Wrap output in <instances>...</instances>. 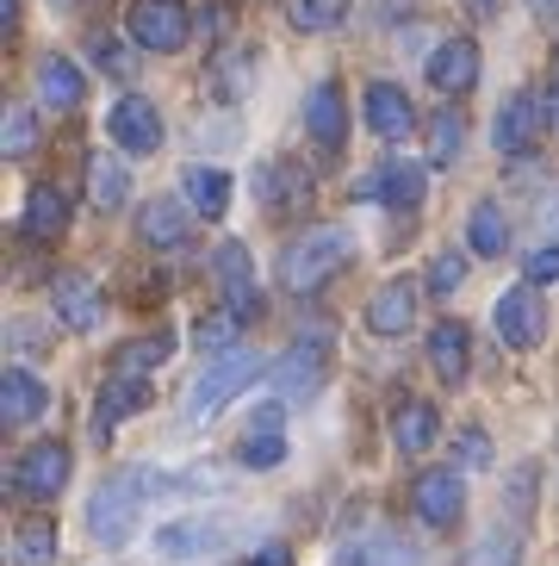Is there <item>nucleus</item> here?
Here are the masks:
<instances>
[{
	"mask_svg": "<svg viewBox=\"0 0 559 566\" xmlns=\"http://www.w3.org/2000/svg\"><path fill=\"white\" fill-rule=\"evenodd\" d=\"M348 262H355V237H348L342 224H312V231L293 237L286 255H280V286H286V293H317V286H329Z\"/></svg>",
	"mask_w": 559,
	"mask_h": 566,
	"instance_id": "f257e3e1",
	"label": "nucleus"
},
{
	"mask_svg": "<svg viewBox=\"0 0 559 566\" xmlns=\"http://www.w3.org/2000/svg\"><path fill=\"white\" fill-rule=\"evenodd\" d=\"M137 51H156V56H175L193 38V13L181 0H131V19H125Z\"/></svg>",
	"mask_w": 559,
	"mask_h": 566,
	"instance_id": "f03ea898",
	"label": "nucleus"
},
{
	"mask_svg": "<svg viewBox=\"0 0 559 566\" xmlns=\"http://www.w3.org/2000/svg\"><path fill=\"white\" fill-rule=\"evenodd\" d=\"M255 374H267V367L249 361V355H224V361H212V367L193 380V392H187V417H193V423H212V417L224 411V405H231L236 392L255 380Z\"/></svg>",
	"mask_w": 559,
	"mask_h": 566,
	"instance_id": "7ed1b4c3",
	"label": "nucleus"
},
{
	"mask_svg": "<svg viewBox=\"0 0 559 566\" xmlns=\"http://www.w3.org/2000/svg\"><path fill=\"white\" fill-rule=\"evenodd\" d=\"M63 485H68V449L63 442H32V449L19 454V467H13V492L19 499L44 504V499H56Z\"/></svg>",
	"mask_w": 559,
	"mask_h": 566,
	"instance_id": "20e7f679",
	"label": "nucleus"
},
{
	"mask_svg": "<svg viewBox=\"0 0 559 566\" xmlns=\"http://www.w3.org/2000/svg\"><path fill=\"white\" fill-rule=\"evenodd\" d=\"M411 504H416V516H423L429 530H447V523L461 516V504H466L461 473H454V467H423L416 485H411Z\"/></svg>",
	"mask_w": 559,
	"mask_h": 566,
	"instance_id": "39448f33",
	"label": "nucleus"
},
{
	"mask_svg": "<svg viewBox=\"0 0 559 566\" xmlns=\"http://www.w3.org/2000/svg\"><path fill=\"white\" fill-rule=\"evenodd\" d=\"M106 132L118 137V150H131V156L162 150V113H156V101H144V94H125V101L106 113Z\"/></svg>",
	"mask_w": 559,
	"mask_h": 566,
	"instance_id": "423d86ee",
	"label": "nucleus"
},
{
	"mask_svg": "<svg viewBox=\"0 0 559 566\" xmlns=\"http://www.w3.org/2000/svg\"><path fill=\"white\" fill-rule=\"evenodd\" d=\"M492 324H497V336H504L510 349H535V343H541V336H547V312H541V293H535V286H510V293L497 300Z\"/></svg>",
	"mask_w": 559,
	"mask_h": 566,
	"instance_id": "0eeeda50",
	"label": "nucleus"
},
{
	"mask_svg": "<svg viewBox=\"0 0 559 566\" xmlns=\"http://www.w3.org/2000/svg\"><path fill=\"white\" fill-rule=\"evenodd\" d=\"M218 293H224V312L236 317H262V286H255V268H249L243 243H218Z\"/></svg>",
	"mask_w": 559,
	"mask_h": 566,
	"instance_id": "6e6552de",
	"label": "nucleus"
},
{
	"mask_svg": "<svg viewBox=\"0 0 559 566\" xmlns=\"http://www.w3.org/2000/svg\"><path fill=\"white\" fill-rule=\"evenodd\" d=\"M541 125H547V101H535V94H510L504 101V113H497L492 137L504 156H528L535 144H541Z\"/></svg>",
	"mask_w": 559,
	"mask_h": 566,
	"instance_id": "1a4fd4ad",
	"label": "nucleus"
},
{
	"mask_svg": "<svg viewBox=\"0 0 559 566\" xmlns=\"http://www.w3.org/2000/svg\"><path fill=\"white\" fill-rule=\"evenodd\" d=\"M267 374H274V386L286 392V399H312L317 386H324V336H298Z\"/></svg>",
	"mask_w": 559,
	"mask_h": 566,
	"instance_id": "9d476101",
	"label": "nucleus"
},
{
	"mask_svg": "<svg viewBox=\"0 0 559 566\" xmlns=\"http://www.w3.org/2000/svg\"><path fill=\"white\" fill-rule=\"evenodd\" d=\"M224 542H231V530H224V523H205V516H181V523L156 530V554H162V560H205V554H218Z\"/></svg>",
	"mask_w": 559,
	"mask_h": 566,
	"instance_id": "9b49d317",
	"label": "nucleus"
},
{
	"mask_svg": "<svg viewBox=\"0 0 559 566\" xmlns=\"http://www.w3.org/2000/svg\"><path fill=\"white\" fill-rule=\"evenodd\" d=\"M478 82V44L473 38H447L429 51V87L435 94H466Z\"/></svg>",
	"mask_w": 559,
	"mask_h": 566,
	"instance_id": "f8f14e48",
	"label": "nucleus"
},
{
	"mask_svg": "<svg viewBox=\"0 0 559 566\" xmlns=\"http://www.w3.org/2000/svg\"><path fill=\"white\" fill-rule=\"evenodd\" d=\"M137 504H144V499H137L131 485H125V473H118V480H106V485L94 492V511H87V516H94V535L106 542V548H118V542L131 535Z\"/></svg>",
	"mask_w": 559,
	"mask_h": 566,
	"instance_id": "ddd939ff",
	"label": "nucleus"
},
{
	"mask_svg": "<svg viewBox=\"0 0 559 566\" xmlns=\"http://www.w3.org/2000/svg\"><path fill=\"white\" fill-rule=\"evenodd\" d=\"M255 200H262L274 218H293V212H305V200H312V181H305L298 168H286V163H262L255 168Z\"/></svg>",
	"mask_w": 559,
	"mask_h": 566,
	"instance_id": "4468645a",
	"label": "nucleus"
},
{
	"mask_svg": "<svg viewBox=\"0 0 559 566\" xmlns=\"http://www.w3.org/2000/svg\"><path fill=\"white\" fill-rule=\"evenodd\" d=\"M367 125H373V137H386V144L411 137V125H416L411 94H404L398 82H373L367 87Z\"/></svg>",
	"mask_w": 559,
	"mask_h": 566,
	"instance_id": "2eb2a0df",
	"label": "nucleus"
},
{
	"mask_svg": "<svg viewBox=\"0 0 559 566\" xmlns=\"http://www.w3.org/2000/svg\"><path fill=\"white\" fill-rule=\"evenodd\" d=\"M355 200H386V206H398V212H416V206H423V168H411V163L379 168V175H367V181L355 187Z\"/></svg>",
	"mask_w": 559,
	"mask_h": 566,
	"instance_id": "dca6fc26",
	"label": "nucleus"
},
{
	"mask_svg": "<svg viewBox=\"0 0 559 566\" xmlns=\"http://www.w3.org/2000/svg\"><path fill=\"white\" fill-rule=\"evenodd\" d=\"M50 300H56V317H63L68 331H94V317H99V286L87 281L82 268L56 274V281H50Z\"/></svg>",
	"mask_w": 559,
	"mask_h": 566,
	"instance_id": "f3484780",
	"label": "nucleus"
},
{
	"mask_svg": "<svg viewBox=\"0 0 559 566\" xmlns=\"http://www.w3.org/2000/svg\"><path fill=\"white\" fill-rule=\"evenodd\" d=\"M367 324H373V336H404L416 324V286L411 281H386L367 300Z\"/></svg>",
	"mask_w": 559,
	"mask_h": 566,
	"instance_id": "a211bd4d",
	"label": "nucleus"
},
{
	"mask_svg": "<svg viewBox=\"0 0 559 566\" xmlns=\"http://www.w3.org/2000/svg\"><path fill=\"white\" fill-rule=\"evenodd\" d=\"M305 132L317 137V150H342L348 113H342V87H336V82H317L312 87V101H305Z\"/></svg>",
	"mask_w": 559,
	"mask_h": 566,
	"instance_id": "6ab92c4d",
	"label": "nucleus"
},
{
	"mask_svg": "<svg viewBox=\"0 0 559 566\" xmlns=\"http://www.w3.org/2000/svg\"><path fill=\"white\" fill-rule=\"evenodd\" d=\"M38 101H44L50 113H75V106L87 101L82 69L68 63V56H44V63H38Z\"/></svg>",
	"mask_w": 559,
	"mask_h": 566,
	"instance_id": "aec40b11",
	"label": "nucleus"
},
{
	"mask_svg": "<svg viewBox=\"0 0 559 566\" xmlns=\"http://www.w3.org/2000/svg\"><path fill=\"white\" fill-rule=\"evenodd\" d=\"M466 361H473L466 324H461V317H442V324L429 331V367H435L447 386H461V380H466Z\"/></svg>",
	"mask_w": 559,
	"mask_h": 566,
	"instance_id": "412c9836",
	"label": "nucleus"
},
{
	"mask_svg": "<svg viewBox=\"0 0 559 566\" xmlns=\"http://www.w3.org/2000/svg\"><path fill=\"white\" fill-rule=\"evenodd\" d=\"M144 405H149V380H137V374H113V380L99 386V405H94V423H99V436L113 430L118 417L144 411Z\"/></svg>",
	"mask_w": 559,
	"mask_h": 566,
	"instance_id": "4be33fe9",
	"label": "nucleus"
},
{
	"mask_svg": "<svg viewBox=\"0 0 559 566\" xmlns=\"http://www.w3.org/2000/svg\"><path fill=\"white\" fill-rule=\"evenodd\" d=\"M50 405V392L25 374V367H7V380H0V417L7 423H38Z\"/></svg>",
	"mask_w": 559,
	"mask_h": 566,
	"instance_id": "5701e85b",
	"label": "nucleus"
},
{
	"mask_svg": "<svg viewBox=\"0 0 559 566\" xmlns=\"http://www.w3.org/2000/svg\"><path fill=\"white\" fill-rule=\"evenodd\" d=\"M435 436H442V423H435V405H429V399H404L392 411V442L404 454H423Z\"/></svg>",
	"mask_w": 559,
	"mask_h": 566,
	"instance_id": "b1692460",
	"label": "nucleus"
},
{
	"mask_svg": "<svg viewBox=\"0 0 559 566\" xmlns=\"http://www.w3.org/2000/svg\"><path fill=\"white\" fill-rule=\"evenodd\" d=\"M187 206H175V200H149L144 206V218H137V237L144 243H156V250H175V243H187Z\"/></svg>",
	"mask_w": 559,
	"mask_h": 566,
	"instance_id": "393cba45",
	"label": "nucleus"
},
{
	"mask_svg": "<svg viewBox=\"0 0 559 566\" xmlns=\"http://www.w3.org/2000/svg\"><path fill=\"white\" fill-rule=\"evenodd\" d=\"M125 193H131L125 163H118V156H94V163H87V200H94L99 212H118V206H125Z\"/></svg>",
	"mask_w": 559,
	"mask_h": 566,
	"instance_id": "a878e982",
	"label": "nucleus"
},
{
	"mask_svg": "<svg viewBox=\"0 0 559 566\" xmlns=\"http://www.w3.org/2000/svg\"><path fill=\"white\" fill-rule=\"evenodd\" d=\"M63 224H68V200H63V187L38 181L32 193H25V237H56Z\"/></svg>",
	"mask_w": 559,
	"mask_h": 566,
	"instance_id": "bb28decb",
	"label": "nucleus"
},
{
	"mask_svg": "<svg viewBox=\"0 0 559 566\" xmlns=\"http://www.w3.org/2000/svg\"><path fill=\"white\" fill-rule=\"evenodd\" d=\"M187 206L193 212H205V218H218L224 206H231V175L224 168H187Z\"/></svg>",
	"mask_w": 559,
	"mask_h": 566,
	"instance_id": "cd10ccee",
	"label": "nucleus"
},
{
	"mask_svg": "<svg viewBox=\"0 0 559 566\" xmlns=\"http://www.w3.org/2000/svg\"><path fill=\"white\" fill-rule=\"evenodd\" d=\"M249 82H255V56H249V51H224L212 63V75H205V87H212L218 101H243Z\"/></svg>",
	"mask_w": 559,
	"mask_h": 566,
	"instance_id": "c85d7f7f",
	"label": "nucleus"
},
{
	"mask_svg": "<svg viewBox=\"0 0 559 566\" xmlns=\"http://www.w3.org/2000/svg\"><path fill=\"white\" fill-rule=\"evenodd\" d=\"M168 349H175V336H168V331L137 336V343H125V349L113 355V374H137V380H149V367H162Z\"/></svg>",
	"mask_w": 559,
	"mask_h": 566,
	"instance_id": "c756f323",
	"label": "nucleus"
},
{
	"mask_svg": "<svg viewBox=\"0 0 559 566\" xmlns=\"http://www.w3.org/2000/svg\"><path fill=\"white\" fill-rule=\"evenodd\" d=\"M13 560L19 566H50L56 560V523H50V516H25V523H19Z\"/></svg>",
	"mask_w": 559,
	"mask_h": 566,
	"instance_id": "7c9ffc66",
	"label": "nucleus"
},
{
	"mask_svg": "<svg viewBox=\"0 0 559 566\" xmlns=\"http://www.w3.org/2000/svg\"><path fill=\"white\" fill-rule=\"evenodd\" d=\"M466 237H473V255H504L510 250V218L485 200V206H473V218H466Z\"/></svg>",
	"mask_w": 559,
	"mask_h": 566,
	"instance_id": "2f4dec72",
	"label": "nucleus"
},
{
	"mask_svg": "<svg viewBox=\"0 0 559 566\" xmlns=\"http://www.w3.org/2000/svg\"><path fill=\"white\" fill-rule=\"evenodd\" d=\"M461 144H466V125H461V113H454V106L429 118V163H435V168L454 163V156H461Z\"/></svg>",
	"mask_w": 559,
	"mask_h": 566,
	"instance_id": "473e14b6",
	"label": "nucleus"
},
{
	"mask_svg": "<svg viewBox=\"0 0 559 566\" xmlns=\"http://www.w3.org/2000/svg\"><path fill=\"white\" fill-rule=\"evenodd\" d=\"M0 150L13 156V163L38 150V113L32 106H7V118H0Z\"/></svg>",
	"mask_w": 559,
	"mask_h": 566,
	"instance_id": "72a5a7b5",
	"label": "nucleus"
},
{
	"mask_svg": "<svg viewBox=\"0 0 559 566\" xmlns=\"http://www.w3.org/2000/svg\"><path fill=\"white\" fill-rule=\"evenodd\" d=\"M516 560H523V542L504 535V530H492L485 542H473V548L461 554V566H516Z\"/></svg>",
	"mask_w": 559,
	"mask_h": 566,
	"instance_id": "f704fd0d",
	"label": "nucleus"
},
{
	"mask_svg": "<svg viewBox=\"0 0 559 566\" xmlns=\"http://www.w3.org/2000/svg\"><path fill=\"white\" fill-rule=\"evenodd\" d=\"M236 331H243V317L236 312H212V317H199V349L205 355H231L236 349Z\"/></svg>",
	"mask_w": 559,
	"mask_h": 566,
	"instance_id": "c9c22d12",
	"label": "nucleus"
},
{
	"mask_svg": "<svg viewBox=\"0 0 559 566\" xmlns=\"http://www.w3.org/2000/svg\"><path fill=\"white\" fill-rule=\"evenodd\" d=\"M286 13H293V25H298V32H336L348 7H342V0H293Z\"/></svg>",
	"mask_w": 559,
	"mask_h": 566,
	"instance_id": "e433bc0d",
	"label": "nucleus"
},
{
	"mask_svg": "<svg viewBox=\"0 0 559 566\" xmlns=\"http://www.w3.org/2000/svg\"><path fill=\"white\" fill-rule=\"evenodd\" d=\"M286 461V436H267V430H249L243 436V467H255V473H267V467Z\"/></svg>",
	"mask_w": 559,
	"mask_h": 566,
	"instance_id": "4c0bfd02",
	"label": "nucleus"
},
{
	"mask_svg": "<svg viewBox=\"0 0 559 566\" xmlns=\"http://www.w3.org/2000/svg\"><path fill=\"white\" fill-rule=\"evenodd\" d=\"M87 51H94V63L106 69V75H118V82H131V75H137V56L125 51V44H118V38H106V32H99L94 44H87Z\"/></svg>",
	"mask_w": 559,
	"mask_h": 566,
	"instance_id": "58836bf2",
	"label": "nucleus"
},
{
	"mask_svg": "<svg viewBox=\"0 0 559 566\" xmlns=\"http://www.w3.org/2000/svg\"><path fill=\"white\" fill-rule=\"evenodd\" d=\"M461 281H466V255H435V268H429V293H435V300H447Z\"/></svg>",
	"mask_w": 559,
	"mask_h": 566,
	"instance_id": "ea45409f",
	"label": "nucleus"
},
{
	"mask_svg": "<svg viewBox=\"0 0 559 566\" xmlns=\"http://www.w3.org/2000/svg\"><path fill=\"white\" fill-rule=\"evenodd\" d=\"M454 467H492V436H485V430H461V436H454Z\"/></svg>",
	"mask_w": 559,
	"mask_h": 566,
	"instance_id": "a19ab883",
	"label": "nucleus"
},
{
	"mask_svg": "<svg viewBox=\"0 0 559 566\" xmlns=\"http://www.w3.org/2000/svg\"><path fill=\"white\" fill-rule=\"evenodd\" d=\"M547 281H559V243H541L528 255V286H547Z\"/></svg>",
	"mask_w": 559,
	"mask_h": 566,
	"instance_id": "79ce46f5",
	"label": "nucleus"
},
{
	"mask_svg": "<svg viewBox=\"0 0 559 566\" xmlns=\"http://www.w3.org/2000/svg\"><path fill=\"white\" fill-rule=\"evenodd\" d=\"M249 430H267V436H286V411H280L274 399L267 405H255V411H249Z\"/></svg>",
	"mask_w": 559,
	"mask_h": 566,
	"instance_id": "37998d69",
	"label": "nucleus"
},
{
	"mask_svg": "<svg viewBox=\"0 0 559 566\" xmlns=\"http://www.w3.org/2000/svg\"><path fill=\"white\" fill-rule=\"evenodd\" d=\"M249 566H293V548H280V542H274V548H262Z\"/></svg>",
	"mask_w": 559,
	"mask_h": 566,
	"instance_id": "c03bdc74",
	"label": "nucleus"
},
{
	"mask_svg": "<svg viewBox=\"0 0 559 566\" xmlns=\"http://www.w3.org/2000/svg\"><path fill=\"white\" fill-rule=\"evenodd\" d=\"M336 566H373V548H348Z\"/></svg>",
	"mask_w": 559,
	"mask_h": 566,
	"instance_id": "a18cd8bd",
	"label": "nucleus"
},
{
	"mask_svg": "<svg viewBox=\"0 0 559 566\" xmlns=\"http://www.w3.org/2000/svg\"><path fill=\"white\" fill-rule=\"evenodd\" d=\"M547 125H553V132H559V87H553V94H547Z\"/></svg>",
	"mask_w": 559,
	"mask_h": 566,
	"instance_id": "49530a36",
	"label": "nucleus"
},
{
	"mask_svg": "<svg viewBox=\"0 0 559 566\" xmlns=\"http://www.w3.org/2000/svg\"><path fill=\"white\" fill-rule=\"evenodd\" d=\"M473 13H478V19H492V13H497V0H473Z\"/></svg>",
	"mask_w": 559,
	"mask_h": 566,
	"instance_id": "de8ad7c7",
	"label": "nucleus"
},
{
	"mask_svg": "<svg viewBox=\"0 0 559 566\" xmlns=\"http://www.w3.org/2000/svg\"><path fill=\"white\" fill-rule=\"evenodd\" d=\"M13 13H19V0H0V19H7V25H13Z\"/></svg>",
	"mask_w": 559,
	"mask_h": 566,
	"instance_id": "09e8293b",
	"label": "nucleus"
},
{
	"mask_svg": "<svg viewBox=\"0 0 559 566\" xmlns=\"http://www.w3.org/2000/svg\"><path fill=\"white\" fill-rule=\"evenodd\" d=\"M528 7H535V13H553V7H559V0H528Z\"/></svg>",
	"mask_w": 559,
	"mask_h": 566,
	"instance_id": "8fccbe9b",
	"label": "nucleus"
},
{
	"mask_svg": "<svg viewBox=\"0 0 559 566\" xmlns=\"http://www.w3.org/2000/svg\"><path fill=\"white\" fill-rule=\"evenodd\" d=\"M553 69H559V38H553Z\"/></svg>",
	"mask_w": 559,
	"mask_h": 566,
	"instance_id": "3c124183",
	"label": "nucleus"
}]
</instances>
